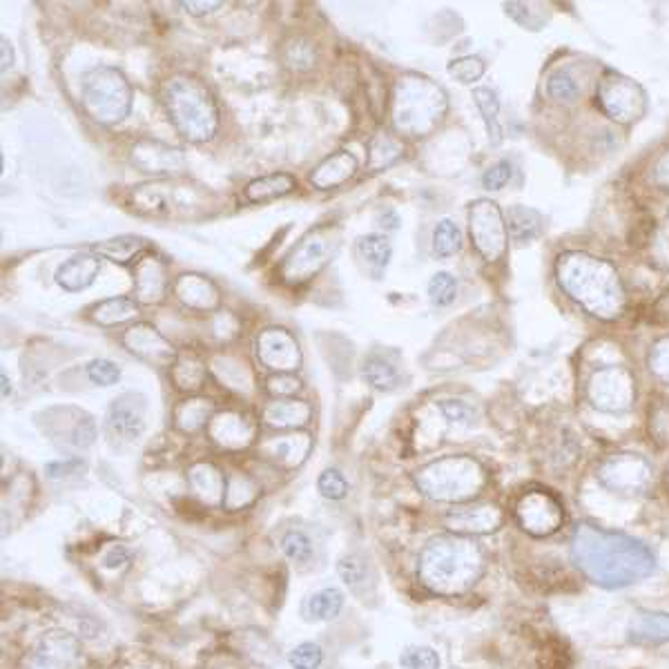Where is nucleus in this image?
<instances>
[{
  "label": "nucleus",
  "instance_id": "obj_56",
  "mask_svg": "<svg viewBox=\"0 0 669 669\" xmlns=\"http://www.w3.org/2000/svg\"><path fill=\"white\" fill-rule=\"evenodd\" d=\"M440 409L444 411L446 418L453 422H464L471 415V411L462 402H442Z\"/></svg>",
  "mask_w": 669,
  "mask_h": 669
},
{
  "label": "nucleus",
  "instance_id": "obj_53",
  "mask_svg": "<svg viewBox=\"0 0 669 669\" xmlns=\"http://www.w3.org/2000/svg\"><path fill=\"white\" fill-rule=\"evenodd\" d=\"M125 562H130V551L121 545L112 547L108 554L103 556V567H108V569H121Z\"/></svg>",
  "mask_w": 669,
  "mask_h": 669
},
{
  "label": "nucleus",
  "instance_id": "obj_57",
  "mask_svg": "<svg viewBox=\"0 0 669 669\" xmlns=\"http://www.w3.org/2000/svg\"><path fill=\"white\" fill-rule=\"evenodd\" d=\"M567 654L562 649H545V663H542V669H567V661H562Z\"/></svg>",
  "mask_w": 669,
  "mask_h": 669
},
{
  "label": "nucleus",
  "instance_id": "obj_54",
  "mask_svg": "<svg viewBox=\"0 0 669 669\" xmlns=\"http://www.w3.org/2000/svg\"><path fill=\"white\" fill-rule=\"evenodd\" d=\"M203 669H244V665H241V661L237 656H232V654H215V656H210L208 658V663Z\"/></svg>",
  "mask_w": 669,
  "mask_h": 669
},
{
  "label": "nucleus",
  "instance_id": "obj_3",
  "mask_svg": "<svg viewBox=\"0 0 669 669\" xmlns=\"http://www.w3.org/2000/svg\"><path fill=\"white\" fill-rule=\"evenodd\" d=\"M170 121L183 139L206 143L217 134L219 110L206 85L192 76H172L163 90Z\"/></svg>",
  "mask_w": 669,
  "mask_h": 669
},
{
  "label": "nucleus",
  "instance_id": "obj_17",
  "mask_svg": "<svg viewBox=\"0 0 669 669\" xmlns=\"http://www.w3.org/2000/svg\"><path fill=\"white\" fill-rule=\"evenodd\" d=\"M132 163L148 174H174L186 168V157L166 143L145 139L132 148Z\"/></svg>",
  "mask_w": 669,
  "mask_h": 669
},
{
  "label": "nucleus",
  "instance_id": "obj_25",
  "mask_svg": "<svg viewBox=\"0 0 669 669\" xmlns=\"http://www.w3.org/2000/svg\"><path fill=\"white\" fill-rule=\"evenodd\" d=\"M261 418L273 429H302L313 418V409H310L308 402L288 397V400H275L266 404Z\"/></svg>",
  "mask_w": 669,
  "mask_h": 669
},
{
  "label": "nucleus",
  "instance_id": "obj_8",
  "mask_svg": "<svg viewBox=\"0 0 669 669\" xmlns=\"http://www.w3.org/2000/svg\"><path fill=\"white\" fill-rule=\"evenodd\" d=\"M132 208L145 217H192L206 210V192L179 181H154L132 192Z\"/></svg>",
  "mask_w": 669,
  "mask_h": 669
},
{
  "label": "nucleus",
  "instance_id": "obj_2",
  "mask_svg": "<svg viewBox=\"0 0 669 669\" xmlns=\"http://www.w3.org/2000/svg\"><path fill=\"white\" fill-rule=\"evenodd\" d=\"M484 571L480 547L467 536H438L420 556V583L435 596H462Z\"/></svg>",
  "mask_w": 669,
  "mask_h": 669
},
{
  "label": "nucleus",
  "instance_id": "obj_5",
  "mask_svg": "<svg viewBox=\"0 0 669 669\" xmlns=\"http://www.w3.org/2000/svg\"><path fill=\"white\" fill-rule=\"evenodd\" d=\"M418 489L426 498L438 502H467L473 500L484 487V469L467 455H449L429 462L413 475Z\"/></svg>",
  "mask_w": 669,
  "mask_h": 669
},
{
  "label": "nucleus",
  "instance_id": "obj_7",
  "mask_svg": "<svg viewBox=\"0 0 669 669\" xmlns=\"http://www.w3.org/2000/svg\"><path fill=\"white\" fill-rule=\"evenodd\" d=\"M342 246V228L335 223H322L299 239L279 266V277L288 286H299L315 277Z\"/></svg>",
  "mask_w": 669,
  "mask_h": 669
},
{
  "label": "nucleus",
  "instance_id": "obj_39",
  "mask_svg": "<svg viewBox=\"0 0 669 669\" xmlns=\"http://www.w3.org/2000/svg\"><path fill=\"white\" fill-rule=\"evenodd\" d=\"M257 498V487L252 484L246 475H232V478H226V509L237 511L241 507H246L252 500Z\"/></svg>",
  "mask_w": 669,
  "mask_h": 669
},
{
  "label": "nucleus",
  "instance_id": "obj_50",
  "mask_svg": "<svg viewBox=\"0 0 669 669\" xmlns=\"http://www.w3.org/2000/svg\"><path fill=\"white\" fill-rule=\"evenodd\" d=\"M337 574L346 585L355 587V585H360L366 580V565L362 562V558L344 556L342 560L337 562Z\"/></svg>",
  "mask_w": 669,
  "mask_h": 669
},
{
  "label": "nucleus",
  "instance_id": "obj_40",
  "mask_svg": "<svg viewBox=\"0 0 669 669\" xmlns=\"http://www.w3.org/2000/svg\"><path fill=\"white\" fill-rule=\"evenodd\" d=\"M284 58H286L288 67H293V70H299V72L310 70V67H313L317 61L315 45L306 41V38H297V41L286 45Z\"/></svg>",
  "mask_w": 669,
  "mask_h": 669
},
{
  "label": "nucleus",
  "instance_id": "obj_38",
  "mask_svg": "<svg viewBox=\"0 0 669 669\" xmlns=\"http://www.w3.org/2000/svg\"><path fill=\"white\" fill-rule=\"evenodd\" d=\"M473 101L478 105V110L482 112L484 121H487V130L489 137H493V143L500 141V125H498V112H500V101L498 96L489 87H478L473 92Z\"/></svg>",
  "mask_w": 669,
  "mask_h": 669
},
{
  "label": "nucleus",
  "instance_id": "obj_13",
  "mask_svg": "<svg viewBox=\"0 0 669 669\" xmlns=\"http://www.w3.org/2000/svg\"><path fill=\"white\" fill-rule=\"evenodd\" d=\"M257 360L275 373H293L302 366V351L297 339L286 328H266L255 342Z\"/></svg>",
  "mask_w": 669,
  "mask_h": 669
},
{
  "label": "nucleus",
  "instance_id": "obj_42",
  "mask_svg": "<svg viewBox=\"0 0 669 669\" xmlns=\"http://www.w3.org/2000/svg\"><path fill=\"white\" fill-rule=\"evenodd\" d=\"M281 549L284 554L295 560V562H308L313 558V542L306 536L304 531H288L284 538H281Z\"/></svg>",
  "mask_w": 669,
  "mask_h": 669
},
{
  "label": "nucleus",
  "instance_id": "obj_44",
  "mask_svg": "<svg viewBox=\"0 0 669 669\" xmlns=\"http://www.w3.org/2000/svg\"><path fill=\"white\" fill-rule=\"evenodd\" d=\"M324 661V652L317 643L297 645L288 656V663L293 669H319Z\"/></svg>",
  "mask_w": 669,
  "mask_h": 669
},
{
  "label": "nucleus",
  "instance_id": "obj_22",
  "mask_svg": "<svg viewBox=\"0 0 669 669\" xmlns=\"http://www.w3.org/2000/svg\"><path fill=\"white\" fill-rule=\"evenodd\" d=\"M174 293H177L183 306L192 310H215L219 306L217 286L203 275H181L174 281Z\"/></svg>",
  "mask_w": 669,
  "mask_h": 669
},
{
  "label": "nucleus",
  "instance_id": "obj_12",
  "mask_svg": "<svg viewBox=\"0 0 669 669\" xmlns=\"http://www.w3.org/2000/svg\"><path fill=\"white\" fill-rule=\"evenodd\" d=\"M471 237L480 255L487 261H496L504 252L502 215L493 201H475L469 208Z\"/></svg>",
  "mask_w": 669,
  "mask_h": 669
},
{
  "label": "nucleus",
  "instance_id": "obj_27",
  "mask_svg": "<svg viewBox=\"0 0 669 669\" xmlns=\"http://www.w3.org/2000/svg\"><path fill=\"white\" fill-rule=\"evenodd\" d=\"M148 248H150L148 241L137 235H121V237L105 239V241H99V244L90 246L94 255L110 259L114 261V264H121V266L130 264V261L134 259L139 261L143 257V252H148Z\"/></svg>",
  "mask_w": 669,
  "mask_h": 669
},
{
  "label": "nucleus",
  "instance_id": "obj_19",
  "mask_svg": "<svg viewBox=\"0 0 669 669\" xmlns=\"http://www.w3.org/2000/svg\"><path fill=\"white\" fill-rule=\"evenodd\" d=\"M168 268L159 257L148 255L137 261L134 268V295L139 304H159L168 290Z\"/></svg>",
  "mask_w": 669,
  "mask_h": 669
},
{
  "label": "nucleus",
  "instance_id": "obj_48",
  "mask_svg": "<svg viewBox=\"0 0 669 669\" xmlns=\"http://www.w3.org/2000/svg\"><path fill=\"white\" fill-rule=\"evenodd\" d=\"M266 389L270 395L277 397V400H288V397H293L295 393L302 391V382L290 373H277L266 382Z\"/></svg>",
  "mask_w": 669,
  "mask_h": 669
},
{
  "label": "nucleus",
  "instance_id": "obj_9",
  "mask_svg": "<svg viewBox=\"0 0 669 669\" xmlns=\"http://www.w3.org/2000/svg\"><path fill=\"white\" fill-rule=\"evenodd\" d=\"M598 480L618 496H638L652 482V464L638 453H618L598 467Z\"/></svg>",
  "mask_w": 669,
  "mask_h": 669
},
{
  "label": "nucleus",
  "instance_id": "obj_16",
  "mask_svg": "<svg viewBox=\"0 0 669 669\" xmlns=\"http://www.w3.org/2000/svg\"><path fill=\"white\" fill-rule=\"evenodd\" d=\"M208 433L215 444L226 451H241L255 440V422L246 413L223 411L212 415L208 424Z\"/></svg>",
  "mask_w": 669,
  "mask_h": 669
},
{
  "label": "nucleus",
  "instance_id": "obj_18",
  "mask_svg": "<svg viewBox=\"0 0 669 669\" xmlns=\"http://www.w3.org/2000/svg\"><path fill=\"white\" fill-rule=\"evenodd\" d=\"M502 525V513L493 504H478V507L453 509L446 513V527L455 536H484L493 533Z\"/></svg>",
  "mask_w": 669,
  "mask_h": 669
},
{
  "label": "nucleus",
  "instance_id": "obj_31",
  "mask_svg": "<svg viewBox=\"0 0 669 669\" xmlns=\"http://www.w3.org/2000/svg\"><path fill=\"white\" fill-rule=\"evenodd\" d=\"M402 143L397 141L393 134H375L368 141V170L377 172L393 166V163L402 157Z\"/></svg>",
  "mask_w": 669,
  "mask_h": 669
},
{
  "label": "nucleus",
  "instance_id": "obj_1",
  "mask_svg": "<svg viewBox=\"0 0 669 669\" xmlns=\"http://www.w3.org/2000/svg\"><path fill=\"white\" fill-rule=\"evenodd\" d=\"M571 560L591 583L620 589L647 578L656 558L641 540L583 522L571 536Z\"/></svg>",
  "mask_w": 669,
  "mask_h": 669
},
{
  "label": "nucleus",
  "instance_id": "obj_43",
  "mask_svg": "<svg viewBox=\"0 0 669 669\" xmlns=\"http://www.w3.org/2000/svg\"><path fill=\"white\" fill-rule=\"evenodd\" d=\"M547 90L556 101H565V103H574L580 94V87L574 81V76L565 70H560L551 76L547 83Z\"/></svg>",
  "mask_w": 669,
  "mask_h": 669
},
{
  "label": "nucleus",
  "instance_id": "obj_41",
  "mask_svg": "<svg viewBox=\"0 0 669 669\" xmlns=\"http://www.w3.org/2000/svg\"><path fill=\"white\" fill-rule=\"evenodd\" d=\"M429 297L435 306H449L458 297V281L451 273H435L429 281Z\"/></svg>",
  "mask_w": 669,
  "mask_h": 669
},
{
  "label": "nucleus",
  "instance_id": "obj_33",
  "mask_svg": "<svg viewBox=\"0 0 669 669\" xmlns=\"http://www.w3.org/2000/svg\"><path fill=\"white\" fill-rule=\"evenodd\" d=\"M362 375H364V380L377 391H393L397 382H400V375H397L395 366L391 362H386L380 355L368 357V360L364 362Z\"/></svg>",
  "mask_w": 669,
  "mask_h": 669
},
{
  "label": "nucleus",
  "instance_id": "obj_28",
  "mask_svg": "<svg viewBox=\"0 0 669 669\" xmlns=\"http://www.w3.org/2000/svg\"><path fill=\"white\" fill-rule=\"evenodd\" d=\"M212 415H215V404L203 397H192L174 409V426L183 433H195L210 424Z\"/></svg>",
  "mask_w": 669,
  "mask_h": 669
},
{
  "label": "nucleus",
  "instance_id": "obj_59",
  "mask_svg": "<svg viewBox=\"0 0 669 669\" xmlns=\"http://www.w3.org/2000/svg\"><path fill=\"white\" fill-rule=\"evenodd\" d=\"M9 393H12V386H9L7 375H3V397H7Z\"/></svg>",
  "mask_w": 669,
  "mask_h": 669
},
{
  "label": "nucleus",
  "instance_id": "obj_52",
  "mask_svg": "<svg viewBox=\"0 0 669 669\" xmlns=\"http://www.w3.org/2000/svg\"><path fill=\"white\" fill-rule=\"evenodd\" d=\"M183 9H186L188 14L192 16H203V14H210V12H215V9L223 7L221 0H208V3H203V0H183V3H179Z\"/></svg>",
  "mask_w": 669,
  "mask_h": 669
},
{
  "label": "nucleus",
  "instance_id": "obj_34",
  "mask_svg": "<svg viewBox=\"0 0 669 669\" xmlns=\"http://www.w3.org/2000/svg\"><path fill=\"white\" fill-rule=\"evenodd\" d=\"M172 380L179 391H197L201 389L203 380H206V366H203L195 357H186L172 364Z\"/></svg>",
  "mask_w": 669,
  "mask_h": 669
},
{
  "label": "nucleus",
  "instance_id": "obj_45",
  "mask_svg": "<svg viewBox=\"0 0 669 669\" xmlns=\"http://www.w3.org/2000/svg\"><path fill=\"white\" fill-rule=\"evenodd\" d=\"M404 669H440V658L431 647H409L400 656Z\"/></svg>",
  "mask_w": 669,
  "mask_h": 669
},
{
  "label": "nucleus",
  "instance_id": "obj_37",
  "mask_svg": "<svg viewBox=\"0 0 669 669\" xmlns=\"http://www.w3.org/2000/svg\"><path fill=\"white\" fill-rule=\"evenodd\" d=\"M462 248V232L451 219L438 221L433 230V250L438 257H451Z\"/></svg>",
  "mask_w": 669,
  "mask_h": 669
},
{
  "label": "nucleus",
  "instance_id": "obj_51",
  "mask_svg": "<svg viewBox=\"0 0 669 669\" xmlns=\"http://www.w3.org/2000/svg\"><path fill=\"white\" fill-rule=\"evenodd\" d=\"M513 177V168L509 161H498L482 174V186L487 190H502Z\"/></svg>",
  "mask_w": 669,
  "mask_h": 669
},
{
  "label": "nucleus",
  "instance_id": "obj_58",
  "mask_svg": "<svg viewBox=\"0 0 669 669\" xmlns=\"http://www.w3.org/2000/svg\"><path fill=\"white\" fill-rule=\"evenodd\" d=\"M12 45H9L7 38H3V72L7 70L9 65H12Z\"/></svg>",
  "mask_w": 669,
  "mask_h": 669
},
{
  "label": "nucleus",
  "instance_id": "obj_29",
  "mask_svg": "<svg viewBox=\"0 0 669 669\" xmlns=\"http://www.w3.org/2000/svg\"><path fill=\"white\" fill-rule=\"evenodd\" d=\"M297 188V181L293 174L288 172H277V174H268V177H261L248 183L246 188V199L252 203H264V201H273L288 195Z\"/></svg>",
  "mask_w": 669,
  "mask_h": 669
},
{
  "label": "nucleus",
  "instance_id": "obj_32",
  "mask_svg": "<svg viewBox=\"0 0 669 669\" xmlns=\"http://www.w3.org/2000/svg\"><path fill=\"white\" fill-rule=\"evenodd\" d=\"M137 302L128 297H112V299H105L99 306L94 308L92 319L96 324L101 326H116V324H123L137 315Z\"/></svg>",
  "mask_w": 669,
  "mask_h": 669
},
{
  "label": "nucleus",
  "instance_id": "obj_23",
  "mask_svg": "<svg viewBox=\"0 0 669 669\" xmlns=\"http://www.w3.org/2000/svg\"><path fill=\"white\" fill-rule=\"evenodd\" d=\"M355 172H357V159L351 152L339 150L319 163L313 174H310V183H313L317 190H331L342 186L348 179H353Z\"/></svg>",
  "mask_w": 669,
  "mask_h": 669
},
{
  "label": "nucleus",
  "instance_id": "obj_26",
  "mask_svg": "<svg viewBox=\"0 0 669 669\" xmlns=\"http://www.w3.org/2000/svg\"><path fill=\"white\" fill-rule=\"evenodd\" d=\"M629 641L636 645L669 643V614L667 612H638L627 629Z\"/></svg>",
  "mask_w": 669,
  "mask_h": 669
},
{
  "label": "nucleus",
  "instance_id": "obj_24",
  "mask_svg": "<svg viewBox=\"0 0 669 669\" xmlns=\"http://www.w3.org/2000/svg\"><path fill=\"white\" fill-rule=\"evenodd\" d=\"M190 487L197 493V498L208 507H219L226 500V478L223 473L212 467L210 462H199L188 473Z\"/></svg>",
  "mask_w": 669,
  "mask_h": 669
},
{
  "label": "nucleus",
  "instance_id": "obj_35",
  "mask_svg": "<svg viewBox=\"0 0 669 669\" xmlns=\"http://www.w3.org/2000/svg\"><path fill=\"white\" fill-rule=\"evenodd\" d=\"M540 215L529 208H511L509 210V235L516 241H529L540 232Z\"/></svg>",
  "mask_w": 669,
  "mask_h": 669
},
{
  "label": "nucleus",
  "instance_id": "obj_36",
  "mask_svg": "<svg viewBox=\"0 0 669 669\" xmlns=\"http://www.w3.org/2000/svg\"><path fill=\"white\" fill-rule=\"evenodd\" d=\"M344 607V594L335 587H326L322 591H317V594L310 598L308 609H310V616L317 618V620H333L339 616Z\"/></svg>",
  "mask_w": 669,
  "mask_h": 669
},
{
  "label": "nucleus",
  "instance_id": "obj_55",
  "mask_svg": "<svg viewBox=\"0 0 669 669\" xmlns=\"http://www.w3.org/2000/svg\"><path fill=\"white\" fill-rule=\"evenodd\" d=\"M83 469V462L81 460H67V462H50L47 464V473H50V478H63V475H70L74 471Z\"/></svg>",
  "mask_w": 669,
  "mask_h": 669
},
{
  "label": "nucleus",
  "instance_id": "obj_49",
  "mask_svg": "<svg viewBox=\"0 0 669 669\" xmlns=\"http://www.w3.org/2000/svg\"><path fill=\"white\" fill-rule=\"evenodd\" d=\"M484 72V63L480 58L475 56H467V58H460V61H453L449 65V74L455 76L460 83H473L478 81Z\"/></svg>",
  "mask_w": 669,
  "mask_h": 669
},
{
  "label": "nucleus",
  "instance_id": "obj_6",
  "mask_svg": "<svg viewBox=\"0 0 669 669\" xmlns=\"http://www.w3.org/2000/svg\"><path fill=\"white\" fill-rule=\"evenodd\" d=\"M81 103L94 121L103 125L121 123L132 108V87L114 67H94L83 76Z\"/></svg>",
  "mask_w": 669,
  "mask_h": 669
},
{
  "label": "nucleus",
  "instance_id": "obj_47",
  "mask_svg": "<svg viewBox=\"0 0 669 669\" xmlns=\"http://www.w3.org/2000/svg\"><path fill=\"white\" fill-rule=\"evenodd\" d=\"M87 377L96 386H114L121 380V368L110 360H94L87 364Z\"/></svg>",
  "mask_w": 669,
  "mask_h": 669
},
{
  "label": "nucleus",
  "instance_id": "obj_30",
  "mask_svg": "<svg viewBox=\"0 0 669 669\" xmlns=\"http://www.w3.org/2000/svg\"><path fill=\"white\" fill-rule=\"evenodd\" d=\"M357 252H360V257L364 259L366 268L371 270L375 277H380L386 266H389L391 255H393V248H391V241L386 239L384 235H366L360 241H357Z\"/></svg>",
  "mask_w": 669,
  "mask_h": 669
},
{
  "label": "nucleus",
  "instance_id": "obj_21",
  "mask_svg": "<svg viewBox=\"0 0 669 669\" xmlns=\"http://www.w3.org/2000/svg\"><path fill=\"white\" fill-rule=\"evenodd\" d=\"M101 273V257L99 255H74L56 270V284L67 293H79V290L90 288L94 279Z\"/></svg>",
  "mask_w": 669,
  "mask_h": 669
},
{
  "label": "nucleus",
  "instance_id": "obj_14",
  "mask_svg": "<svg viewBox=\"0 0 669 669\" xmlns=\"http://www.w3.org/2000/svg\"><path fill=\"white\" fill-rule=\"evenodd\" d=\"M123 346L139 357V360L148 362L152 366H170L177 362V351L172 344L163 337L157 328L150 324H134L123 335Z\"/></svg>",
  "mask_w": 669,
  "mask_h": 669
},
{
  "label": "nucleus",
  "instance_id": "obj_20",
  "mask_svg": "<svg viewBox=\"0 0 669 669\" xmlns=\"http://www.w3.org/2000/svg\"><path fill=\"white\" fill-rule=\"evenodd\" d=\"M310 446H313L310 435L297 433V435H281V438L266 440L259 446V449L266 460L281 464V467L293 469L306 460V455L310 453Z\"/></svg>",
  "mask_w": 669,
  "mask_h": 669
},
{
  "label": "nucleus",
  "instance_id": "obj_4",
  "mask_svg": "<svg viewBox=\"0 0 669 669\" xmlns=\"http://www.w3.org/2000/svg\"><path fill=\"white\" fill-rule=\"evenodd\" d=\"M446 110L444 92L424 76H402L393 90V128L411 137L429 134Z\"/></svg>",
  "mask_w": 669,
  "mask_h": 669
},
{
  "label": "nucleus",
  "instance_id": "obj_10",
  "mask_svg": "<svg viewBox=\"0 0 669 669\" xmlns=\"http://www.w3.org/2000/svg\"><path fill=\"white\" fill-rule=\"evenodd\" d=\"M81 645L72 634L54 629L38 638L23 658L21 669H79Z\"/></svg>",
  "mask_w": 669,
  "mask_h": 669
},
{
  "label": "nucleus",
  "instance_id": "obj_15",
  "mask_svg": "<svg viewBox=\"0 0 669 669\" xmlns=\"http://www.w3.org/2000/svg\"><path fill=\"white\" fill-rule=\"evenodd\" d=\"M145 397L139 393H123L110 404L108 426L125 442H137L145 429Z\"/></svg>",
  "mask_w": 669,
  "mask_h": 669
},
{
  "label": "nucleus",
  "instance_id": "obj_46",
  "mask_svg": "<svg viewBox=\"0 0 669 669\" xmlns=\"http://www.w3.org/2000/svg\"><path fill=\"white\" fill-rule=\"evenodd\" d=\"M317 489L326 500H344L348 493V482L337 469H326L317 480Z\"/></svg>",
  "mask_w": 669,
  "mask_h": 669
},
{
  "label": "nucleus",
  "instance_id": "obj_11",
  "mask_svg": "<svg viewBox=\"0 0 669 669\" xmlns=\"http://www.w3.org/2000/svg\"><path fill=\"white\" fill-rule=\"evenodd\" d=\"M516 518L529 536L545 538L562 527V504L549 491H527L516 504Z\"/></svg>",
  "mask_w": 669,
  "mask_h": 669
}]
</instances>
